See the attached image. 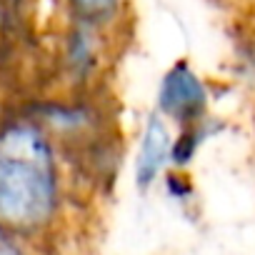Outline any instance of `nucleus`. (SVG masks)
<instances>
[{
  "instance_id": "1",
  "label": "nucleus",
  "mask_w": 255,
  "mask_h": 255,
  "mask_svg": "<svg viewBox=\"0 0 255 255\" xmlns=\"http://www.w3.org/2000/svg\"><path fill=\"white\" fill-rule=\"evenodd\" d=\"M60 210V178L50 135L33 118L0 123V225L35 235Z\"/></svg>"
},
{
  "instance_id": "2",
  "label": "nucleus",
  "mask_w": 255,
  "mask_h": 255,
  "mask_svg": "<svg viewBox=\"0 0 255 255\" xmlns=\"http://www.w3.org/2000/svg\"><path fill=\"white\" fill-rule=\"evenodd\" d=\"M155 103L168 120H173L178 128H185L208 118L210 93L195 68L188 60H178L163 75Z\"/></svg>"
},
{
  "instance_id": "3",
  "label": "nucleus",
  "mask_w": 255,
  "mask_h": 255,
  "mask_svg": "<svg viewBox=\"0 0 255 255\" xmlns=\"http://www.w3.org/2000/svg\"><path fill=\"white\" fill-rule=\"evenodd\" d=\"M173 133L168 128V118L160 110H153L143 125L140 145L135 153V185L148 190L170 165L173 158Z\"/></svg>"
},
{
  "instance_id": "4",
  "label": "nucleus",
  "mask_w": 255,
  "mask_h": 255,
  "mask_svg": "<svg viewBox=\"0 0 255 255\" xmlns=\"http://www.w3.org/2000/svg\"><path fill=\"white\" fill-rule=\"evenodd\" d=\"M98 30L93 25L73 20V28L65 38V65L73 80H90L98 70Z\"/></svg>"
},
{
  "instance_id": "5",
  "label": "nucleus",
  "mask_w": 255,
  "mask_h": 255,
  "mask_svg": "<svg viewBox=\"0 0 255 255\" xmlns=\"http://www.w3.org/2000/svg\"><path fill=\"white\" fill-rule=\"evenodd\" d=\"M215 130H218V125H215L210 118L180 128V133H178L175 140H173V158H170V165L185 168V165L195 158V153L200 150V145H203Z\"/></svg>"
},
{
  "instance_id": "6",
  "label": "nucleus",
  "mask_w": 255,
  "mask_h": 255,
  "mask_svg": "<svg viewBox=\"0 0 255 255\" xmlns=\"http://www.w3.org/2000/svg\"><path fill=\"white\" fill-rule=\"evenodd\" d=\"M68 3H70L73 20L103 30L120 13V3H123V0H68Z\"/></svg>"
},
{
  "instance_id": "7",
  "label": "nucleus",
  "mask_w": 255,
  "mask_h": 255,
  "mask_svg": "<svg viewBox=\"0 0 255 255\" xmlns=\"http://www.w3.org/2000/svg\"><path fill=\"white\" fill-rule=\"evenodd\" d=\"M0 255H25L15 240V233L5 230L3 225H0Z\"/></svg>"
}]
</instances>
